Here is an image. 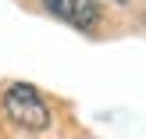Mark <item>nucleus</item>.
<instances>
[{"label":"nucleus","instance_id":"obj_2","mask_svg":"<svg viewBox=\"0 0 146 139\" xmlns=\"http://www.w3.org/2000/svg\"><path fill=\"white\" fill-rule=\"evenodd\" d=\"M54 18L68 21L75 29H93L100 18H104V4L100 0H39Z\"/></svg>","mask_w":146,"mask_h":139},{"label":"nucleus","instance_id":"obj_1","mask_svg":"<svg viewBox=\"0 0 146 139\" xmlns=\"http://www.w3.org/2000/svg\"><path fill=\"white\" fill-rule=\"evenodd\" d=\"M0 104H4V114L11 125L25 128V132H43V128H50V107L46 100H43V93L36 89V86L29 82H14L4 89V96H0Z\"/></svg>","mask_w":146,"mask_h":139}]
</instances>
